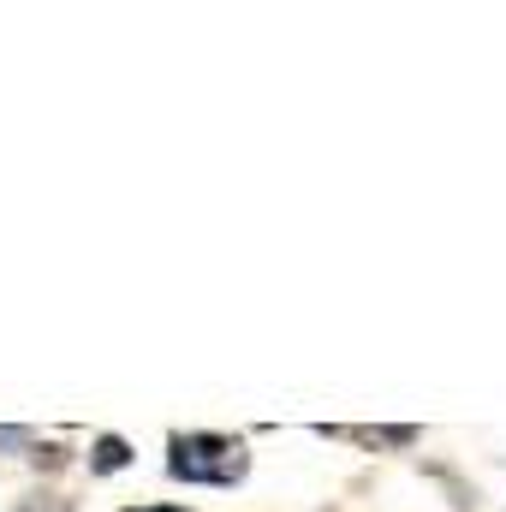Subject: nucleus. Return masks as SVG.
Segmentation results:
<instances>
[{"label": "nucleus", "instance_id": "obj_4", "mask_svg": "<svg viewBox=\"0 0 506 512\" xmlns=\"http://www.w3.org/2000/svg\"><path fill=\"white\" fill-rule=\"evenodd\" d=\"M137 512H185V507H137Z\"/></svg>", "mask_w": 506, "mask_h": 512}, {"label": "nucleus", "instance_id": "obj_3", "mask_svg": "<svg viewBox=\"0 0 506 512\" xmlns=\"http://www.w3.org/2000/svg\"><path fill=\"white\" fill-rule=\"evenodd\" d=\"M18 512H66V501H48V495H42V501H24Z\"/></svg>", "mask_w": 506, "mask_h": 512}, {"label": "nucleus", "instance_id": "obj_1", "mask_svg": "<svg viewBox=\"0 0 506 512\" xmlns=\"http://www.w3.org/2000/svg\"><path fill=\"white\" fill-rule=\"evenodd\" d=\"M167 471H173L179 483L233 489V483L251 471V453H245V441H233V435H179L173 453H167Z\"/></svg>", "mask_w": 506, "mask_h": 512}, {"label": "nucleus", "instance_id": "obj_2", "mask_svg": "<svg viewBox=\"0 0 506 512\" xmlns=\"http://www.w3.org/2000/svg\"><path fill=\"white\" fill-rule=\"evenodd\" d=\"M126 465H131V447L120 435H102L96 441V471H126Z\"/></svg>", "mask_w": 506, "mask_h": 512}]
</instances>
